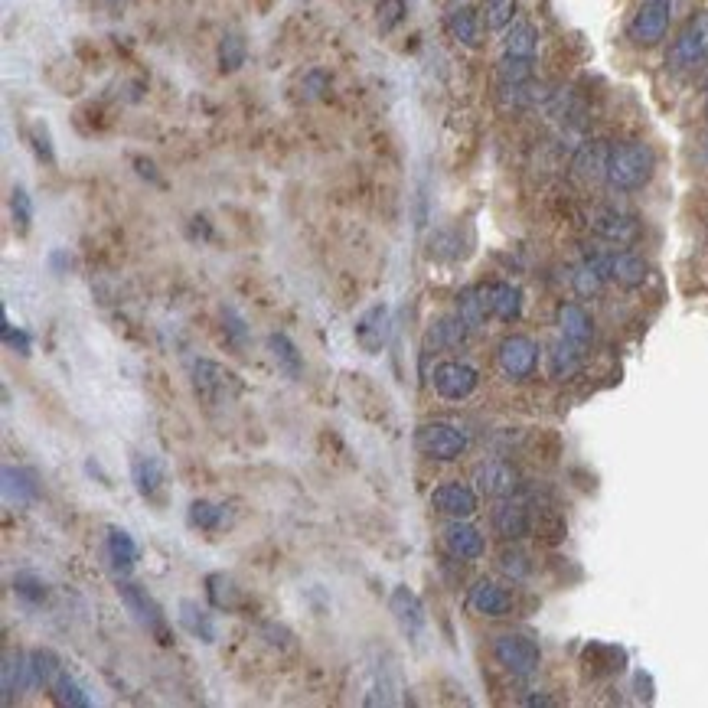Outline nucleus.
Listing matches in <instances>:
<instances>
[{"label":"nucleus","instance_id":"obj_1","mask_svg":"<svg viewBox=\"0 0 708 708\" xmlns=\"http://www.w3.org/2000/svg\"><path fill=\"white\" fill-rule=\"evenodd\" d=\"M656 170V154L650 151V144L643 141H624L614 144L611 154H607V183L620 193L643 190L653 180Z\"/></svg>","mask_w":708,"mask_h":708},{"label":"nucleus","instance_id":"obj_2","mask_svg":"<svg viewBox=\"0 0 708 708\" xmlns=\"http://www.w3.org/2000/svg\"><path fill=\"white\" fill-rule=\"evenodd\" d=\"M493 656L509 676L529 679L539 673L542 666V650L536 640H529L526 633H503L493 640Z\"/></svg>","mask_w":708,"mask_h":708},{"label":"nucleus","instance_id":"obj_3","mask_svg":"<svg viewBox=\"0 0 708 708\" xmlns=\"http://www.w3.org/2000/svg\"><path fill=\"white\" fill-rule=\"evenodd\" d=\"M585 262L598 271L604 281H614L620 288H640L650 278V265L633 252H588Z\"/></svg>","mask_w":708,"mask_h":708},{"label":"nucleus","instance_id":"obj_4","mask_svg":"<svg viewBox=\"0 0 708 708\" xmlns=\"http://www.w3.org/2000/svg\"><path fill=\"white\" fill-rule=\"evenodd\" d=\"M415 444H418V451L431 457V461H444V464H451L457 461L464 451H467V434L451 425V421H428V425H421L418 434H415Z\"/></svg>","mask_w":708,"mask_h":708},{"label":"nucleus","instance_id":"obj_5","mask_svg":"<svg viewBox=\"0 0 708 708\" xmlns=\"http://www.w3.org/2000/svg\"><path fill=\"white\" fill-rule=\"evenodd\" d=\"M669 20H673V0H643L627 27L630 43L643 49L660 46L669 33Z\"/></svg>","mask_w":708,"mask_h":708},{"label":"nucleus","instance_id":"obj_6","mask_svg":"<svg viewBox=\"0 0 708 708\" xmlns=\"http://www.w3.org/2000/svg\"><path fill=\"white\" fill-rule=\"evenodd\" d=\"M193 389L209 405H226L242 392V382L232 369L213 363V359H196L193 363Z\"/></svg>","mask_w":708,"mask_h":708},{"label":"nucleus","instance_id":"obj_7","mask_svg":"<svg viewBox=\"0 0 708 708\" xmlns=\"http://www.w3.org/2000/svg\"><path fill=\"white\" fill-rule=\"evenodd\" d=\"M496 363H500L506 379L526 382L532 372L539 369V343L526 337V333H509V337L496 346Z\"/></svg>","mask_w":708,"mask_h":708},{"label":"nucleus","instance_id":"obj_8","mask_svg":"<svg viewBox=\"0 0 708 708\" xmlns=\"http://www.w3.org/2000/svg\"><path fill=\"white\" fill-rule=\"evenodd\" d=\"M431 385H434V392H438L441 399H447V402H464V399H470V395L477 392L480 372L470 366V363H461V359H447V363L434 366Z\"/></svg>","mask_w":708,"mask_h":708},{"label":"nucleus","instance_id":"obj_9","mask_svg":"<svg viewBox=\"0 0 708 708\" xmlns=\"http://www.w3.org/2000/svg\"><path fill=\"white\" fill-rule=\"evenodd\" d=\"M705 56H708V10L695 14L686 23V30L676 36L669 62H673L676 69H689V66H699Z\"/></svg>","mask_w":708,"mask_h":708},{"label":"nucleus","instance_id":"obj_10","mask_svg":"<svg viewBox=\"0 0 708 708\" xmlns=\"http://www.w3.org/2000/svg\"><path fill=\"white\" fill-rule=\"evenodd\" d=\"M353 333H356V343L363 346L369 356L382 353L385 343H389V337H392V310H389V304L379 301V304H372L369 310H363L359 320H356Z\"/></svg>","mask_w":708,"mask_h":708},{"label":"nucleus","instance_id":"obj_11","mask_svg":"<svg viewBox=\"0 0 708 708\" xmlns=\"http://www.w3.org/2000/svg\"><path fill=\"white\" fill-rule=\"evenodd\" d=\"M474 483L477 493L487 496V500H509V496H516L523 477L509 461H487L474 470Z\"/></svg>","mask_w":708,"mask_h":708},{"label":"nucleus","instance_id":"obj_12","mask_svg":"<svg viewBox=\"0 0 708 708\" xmlns=\"http://www.w3.org/2000/svg\"><path fill=\"white\" fill-rule=\"evenodd\" d=\"M591 229L598 239L611 242V245H633L640 239V222L633 219L624 209L614 206H601L591 213Z\"/></svg>","mask_w":708,"mask_h":708},{"label":"nucleus","instance_id":"obj_13","mask_svg":"<svg viewBox=\"0 0 708 708\" xmlns=\"http://www.w3.org/2000/svg\"><path fill=\"white\" fill-rule=\"evenodd\" d=\"M431 506L438 509L441 516L470 519L480 509V493H477V487H467V483H461V480H447V483H441V487H434Z\"/></svg>","mask_w":708,"mask_h":708},{"label":"nucleus","instance_id":"obj_14","mask_svg":"<svg viewBox=\"0 0 708 708\" xmlns=\"http://www.w3.org/2000/svg\"><path fill=\"white\" fill-rule=\"evenodd\" d=\"M118 594H121L124 607H128V611L134 614V620H138L141 627L154 630L157 637H160V643H170L167 640V630H164V611H160L151 594H147L141 585H131V581H121Z\"/></svg>","mask_w":708,"mask_h":708},{"label":"nucleus","instance_id":"obj_15","mask_svg":"<svg viewBox=\"0 0 708 708\" xmlns=\"http://www.w3.org/2000/svg\"><path fill=\"white\" fill-rule=\"evenodd\" d=\"M441 536H444V549L454 558H461V562H477V558L487 552L483 532L477 526H470L467 519H451Z\"/></svg>","mask_w":708,"mask_h":708},{"label":"nucleus","instance_id":"obj_16","mask_svg":"<svg viewBox=\"0 0 708 708\" xmlns=\"http://www.w3.org/2000/svg\"><path fill=\"white\" fill-rule=\"evenodd\" d=\"M480 294L487 301L490 317L503 320V324H516L523 317V291L509 281H493V284H480Z\"/></svg>","mask_w":708,"mask_h":708},{"label":"nucleus","instance_id":"obj_17","mask_svg":"<svg viewBox=\"0 0 708 708\" xmlns=\"http://www.w3.org/2000/svg\"><path fill=\"white\" fill-rule=\"evenodd\" d=\"M389 611L395 617V624H399L408 637H421V630H425V604H421L418 594L408 588V585H399L392 588L389 594Z\"/></svg>","mask_w":708,"mask_h":708},{"label":"nucleus","instance_id":"obj_18","mask_svg":"<svg viewBox=\"0 0 708 708\" xmlns=\"http://www.w3.org/2000/svg\"><path fill=\"white\" fill-rule=\"evenodd\" d=\"M467 607L480 617H506L513 611V594L490 578H480L467 594Z\"/></svg>","mask_w":708,"mask_h":708},{"label":"nucleus","instance_id":"obj_19","mask_svg":"<svg viewBox=\"0 0 708 708\" xmlns=\"http://www.w3.org/2000/svg\"><path fill=\"white\" fill-rule=\"evenodd\" d=\"M493 529L496 536L506 542H519L532 532V516L526 503H516L513 496L509 500H500V506L493 509Z\"/></svg>","mask_w":708,"mask_h":708},{"label":"nucleus","instance_id":"obj_20","mask_svg":"<svg viewBox=\"0 0 708 708\" xmlns=\"http://www.w3.org/2000/svg\"><path fill=\"white\" fill-rule=\"evenodd\" d=\"M555 324H558V333H562L565 340L578 343V346H588L594 340V317L581 304H575V301L558 304Z\"/></svg>","mask_w":708,"mask_h":708},{"label":"nucleus","instance_id":"obj_21","mask_svg":"<svg viewBox=\"0 0 708 708\" xmlns=\"http://www.w3.org/2000/svg\"><path fill=\"white\" fill-rule=\"evenodd\" d=\"M131 480H134V490H138L144 500H157L164 493V483H167V470L157 457H147L138 454L131 461Z\"/></svg>","mask_w":708,"mask_h":708},{"label":"nucleus","instance_id":"obj_22","mask_svg":"<svg viewBox=\"0 0 708 708\" xmlns=\"http://www.w3.org/2000/svg\"><path fill=\"white\" fill-rule=\"evenodd\" d=\"M581 350H585V346L571 343L565 337L552 346L549 350V372H552L555 382H568V379L578 376L581 366H585V356H581Z\"/></svg>","mask_w":708,"mask_h":708},{"label":"nucleus","instance_id":"obj_23","mask_svg":"<svg viewBox=\"0 0 708 708\" xmlns=\"http://www.w3.org/2000/svg\"><path fill=\"white\" fill-rule=\"evenodd\" d=\"M536 49H539V33L529 20H519V23L509 27L506 43H503V59L536 62Z\"/></svg>","mask_w":708,"mask_h":708},{"label":"nucleus","instance_id":"obj_24","mask_svg":"<svg viewBox=\"0 0 708 708\" xmlns=\"http://www.w3.org/2000/svg\"><path fill=\"white\" fill-rule=\"evenodd\" d=\"M177 617H180V624H183L186 633H190V637H196L200 643H216V620H213V614L206 611V607H200V601L183 598Z\"/></svg>","mask_w":708,"mask_h":708},{"label":"nucleus","instance_id":"obj_25","mask_svg":"<svg viewBox=\"0 0 708 708\" xmlns=\"http://www.w3.org/2000/svg\"><path fill=\"white\" fill-rule=\"evenodd\" d=\"M105 552H108V562L115 571H121V575H128V571L138 565V542H134L128 532L118 529V526H111L108 529V539H105Z\"/></svg>","mask_w":708,"mask_h":708},{"label":"nucleus","instance_id":"obj_26","mask_svg":"<svg viewBox=\"0 0 708 708\" xmlns=\"http://www.w3.org/2000/svg\"><path fill=\"white\" fill-rule=\"evenodd\" d=\"M447 30H451V36L461 46H480V17H477V10H470V7H457L447 14Z\"/></svg>","mask_w":708,"mask_h":708},{"label":"nucleus","instance_id":"obj_27","mask_svg":"<svg viewBox=\"0 0 708 708\" xmlns=\"http://www.w3.org/2000/svg\"><path fill=\"white\" fill-rule=\"evenodd\" d=\"M4 493L14 503H33L40 496V483L23 467H4Z\"/></svg>","mask_w":708,"mask_h":708},{"label":"nucleus","instance_id":"obj_28","mask_svg":"<svg viewBox=\"0 0 708 708\" xmlns=\"http://www.w3.org/2000/svg\"><path fill=\"white\" fill-rule=\"evenodd\" d=\"M607 154H611V147L601 144V141H591V144H585V147H578L575 170H578L585 180L607 177Z\"/></svg>","mask_w":708,"mask_h":708},{"label":"nucleus","instance_id":"obj_29","mask_svg":"<svg viewBox=\"0 0 708 708\" xmlns=\"http://www.w3.org/2000/svg\"><path fill=\"white\" fill-rule=\"evenodd\" d=\"M457 317H461L470 330H480L483 324H487L490 310H487V301H483L480 288H464L461 294H457Z\"/></svg>","mask_w":708,"mask_h":708},{"label":"nucleus","instance_id":"obj_30","mask_svg":"<svg viewBox=\"0 0 708 708\" xmlns=\"http://www.w3.org/2000/svg\"><path fill=\"white\" fill-rule=\"evenodd\" d=\"M268 350L271 356H275V363L281 372H288L291 379H301V372H304V359L301 353H297V346L284 337V333H271L268 337Z\"/></svg>","mask_w":708,"mask_h":708},{"label":"nucleus","instance_id":"obj_31","mask_svg":"<svg viewBox=\"0 0 708 708\" xmlns=\"http://www.w3.org/2000/svg\"><path fill=\"white\" fill-rule=\"evenodd\" d=\"M190 526L193 529H203V532H216L229 523V513H226V506H216V503H209V500H193L190 503Z\"/></svg>","mask_w":708,"mask_h":708},{"label":"nucleus","instance_id":"obj_32","mask_svg":"<svg viewBox=\"0 0 708 708\" xmlns=\"http://www.w3.org/2000/svg\"><path fill=\"white\" fill-rule=\"evenodd\" d=\"M206 598L213 607L219 611H229L239 601V588H235V581L229 575H206Z\"/></svg>","mask_w":708,"mask_h":708},{"label":"nucleus","instance_id":"obj_33","mask_svg":"<svg viewBox=\"0 0 708 708\" xmlns=\"http://www.w3.org/2000/svg\"><path fill=\"white\" fill-rule=\"evenodd\" d=\"M516 7L519 0H483V23H487V30L500 33L506 27H513Z\"/></svg>","mask_w":708,"mask_h":708},{"label":"nucleus","instance_id":"obj_34","mask_svg":"<svg viewBox=\"0 0 708 708\" xmlns=\"http://www.w3.org/2000/svg\"><path fill=\"white\" fill-rule=\"evenodd\" d=\"M27 682H36V679H33V669L23 666L20 656L7 653V656H4V702L14 699L17 689H27Z\"/></svg>","mask_w":708,"mask_h":708},{"label":"nucleus","instance_id":"obj_35","mask_svg":"<svg viewBox=\"0 0 708 708\" xmlns=\"http://www.w3.org/2000/svg\"><path fill=\"white\" fill-rule=\"evenodd\" d=\"M49 689H53V695H56L59 705H69V708H89V705H92V699L82 692V686H79V682L72 679L69 673H59L56 682H53Z\"/></svg>","mask_w":708,"mask_h":708},{"label":"nucleus","instance_id":"obj_36","mask_svg":"<svg viewBox=\"0 0 708 708\" xmlns=\"http://www.w3.org/2000/svg\"><path fill=\"white\" fill-rule=\"evenodd\" d=\"M30 669H33V679L40 682V686H53L56 676L62 673V663L53 650H33L30 653Z\"/></svg>","mask_w":708,"mask_h":708},{"label":"nucleus","instance_id":"obj_37","mask_svg":"<svg viewBox=\"0 0 708 708\" xmlns=\"http://www.w3.org/2000/svg\"><path fill=\"white\" fill-rule=\"evenodd\" d=\"M467 330H470V327L464 324L461 317H447V320H438V324L431 327L428 343H434V346H457V343L464 340Z\"/></svg>","mask_w":708,"mask_h":708},{"label":"nucleus","instance_id":"obj_38","mask_svg":"<svg viewBox=\"0 0 708 708\" xmlns=\"http://www.w3.org/2000/svg\"><path fill=\"white\" fill-rule=\"evenodd\" d=\"M242 62H245V40L239 33H226L219 43V69L235 72V69H242Z\"/></svg>","mask_w":708,"mask_h":708},{"label":"nucleus","instance_id":"obj_39","mask_svg":"<svg viewBox=\"0 0 708 708\" xmlns=\"http://www.w3.org/2000/svg\"><path fill=\"white\" fill-rule=\"evenodd\" d=\"M14 591H17V598H23L27 604L46 601V581L40 575H33V571H20V575L14 578Z\"/></svg>","mask_w":708,"mask_h":708},{"label":"nucleus","instance_id":"obj_40","mask_svg":"<svg viewBox=\"0 0 708 708\" xmlns=\"http://www.w3.org/2000/svg\"><path fill=\"white\" fill-rule=\"evenodd\" d=\"M571 288H575L578 297H594L604 288V278L588 262H581L575 271H571Z\"/></svg>","mask_w":708,"mask_h":708},{"label":"nucleus","instance_id":"obj_41","mask_svg":"<svg viewBox=\"0 0 708 708\" xmlns=\"http://www.w3.org/2000/svg\"><path fill=\"white\" fill-rule=\"evenodd\" d=\"M405 14H408L405 0H379V7H376L379 30H382V33H392V30L405 20Z\"/></svg>","mask_w":708,"mask_h":708},{"label":"nucleus","instance_id":"obj_42","mask_svg":"<svg viewBox=\"0 0 708 708\" xmlns=\"http://www.w3.org/2000/svg\"><path fill=\"white\" fill-rule=\"evenodd\" d=\"M10 209H14V222L20 226V232L30 229L33 222V203H30V193L23 186H14V196H10Z\"/></svg>","mask_w":708,"mask_h":708},{"label":"nucleus","instance_id":"obj_43","mask_svg":"<svg viewBox=\"0 0 708 708\" xmlns=\"http://www.w3.org/2000/svg\"><path fill=\"white\" fill-rule=\"evenodd\" d=\"M500 565H503V571H506L509 578H526L529 575V558L519 549H506Z\"/></svg>","mask_w":708,"mask_h":708},{"label":"nucleus","instance_id":"obj_44","mask_svg":"<svg viewBox=\"0 0 708 708\" xmlns=\"http://www.w3.org/2000/svg\"><path fill=\"white\" fill-rule=\"evenodd\" d=\"M4 343L10 346V350H17L20 356H30V350H33V340L27 337V333L17 330V327H10L7 320H4Z\"/></svg>","mask_w":708,"mask_h":708},{"label":"nucleus","instance_id":"obj_45","mask_svg":"<svg viewBox=\"0 0 708 708\" xmlns=\"http://www.w3.org/2000/svg\"><path fill=\"white\" fill-rule=\"evenodd\" d=\"M226 337H229V343H235V346H245V340H248L245 320L235 314V310H226Z\"/></svg>","mask_w":708,"mask_h":708},{"label":"nucleus","instance_id":"obj_46","mask_svg":"<svg viewBox=\"0 0 708 708\" xmlns=\"http://www.w3.org/2000/svg\"><path fill=\"white\" fill-rule=\"evenodd\" d=\"M33 147H36V154H40V160H46V164H53V147H49L46 124H33Z\"/></svg>","mask_w":708,"mask_h":708},{"label":"nucleus","instance_id":"obj_47","mask_svg":"<svg viewBox=\"0 0 708 708\" xmlns=\"http://www.w3.org/2000/svg\"><path fill=\"white\" fill-rule=\"evenodd\" d=\"M49 265H53L56 275H66V271L72 268V258L66 252H53V255H49Z\"/></svg>","mask_w":708,"mask_h":708},{"label":"nucleus","instance_id":"obj_48","mask_svg":"<svg viewBox=\"0 0 708 708\" xmlns=\"http://www.w3.org/2000/svg\"><path fill=\"white\" fill-rule=\"evenodd\" d=\"M526 705H555V702L549 699V695H529Z\"/></svg>","mask_w":708,"mask_h":708},{"label":"nucleus","instance_id":"obj_49","mask_svg":"<svg viewBox=\"0 0 708 708\" xmlns=\"http://www.w3.org/2000/svg\"><path fill=\"white\" fill-rule=\"evenodd\" d=\"M705 154H708V144H705Z\"/></svg>","mask_w":708,"mask_h":708}]
</instances>
